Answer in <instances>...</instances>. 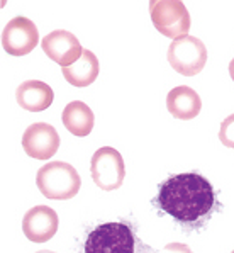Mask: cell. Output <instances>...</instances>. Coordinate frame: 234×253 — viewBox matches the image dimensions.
<instances>
[{"label": "cell", "instance_id": "obj_1", "mask_svg": "<svg viewBox=\"0 0 234 253\" xmlns=\"http://www.w3.org/2000/svg\"><path fill=\"white\" fill-rule=\"evenodd\" d=\"M155 206L187 231H198L222 208L212 184L198 172L170 175L158 187Z\"/></svg>", "mask_w": 234, "mask_h": 253}, {"label": "cell", "instance_id": "obj_2", "mask_svg": "<svg viewBox=\"0 0 234 253\" xmlns=\"http://www.w3.org/2000/svg\"><path fill=\"white\" fill-rule=\"evenodd\" d=\"M85 253H153L129 223H105L88 233Z\"/></svg>", "mask_w": 234, "mask_h": 253}, {"label": "cell", "instance_id": "obj_3", "mask_svg": "<svg viewBox=\"0 0 234 253\" xmlns=\"http://www.w3.org/2000/svg\"><path fill=\"white\" fill-rule=\"evenodd\" d=\"M39 192L51 201H66L80 192L81 178L77 169L66 162H49L38 170Z\"/></svg>", "mask_w": 234, "mask_h": 253}, {"label": "cell", "instance_id": "obj_4", "mask_svg": "<svg viewBox=\"0 0 234 253\" xmlns=\"http://www.w3.org/2000/svg\"><path fill=\"white\" fill-rule=\"evenodd\" d=\"M150 15L156 31L171 40L187 36L190 29V14L185 3L178 0H153Z\"/></svg>", "mask_w": 234, "mask_h": 253}, {"label": "cell", "instance_id": "obj_5", "mask_svg": "<svg viewBox=\"0 0 234 253\" xmlns=\"http://www.w3.org/2000/svg\"><path fill=\"white\" fill-rule=\"evenodd\" d=\"M168 61L180 75L194 77L200 73L207 63V48L195 36L178 38L168 48Z\"/></svg>", "mask_w": 234, "mask_h": 253}, {"label": "cell", "instance_id": "obj_6", "mask_svg": "<svg viewBox=\"0 0 234 253\" xmlns=\"http://www.w3.org/2000/svg\"><path fill=\"white\" fill-rule=\"evenodd\" d=\"M90 173L95 185H99L102 190L119 189L126 178V165L122 155L112 146L97 150L90 162Z\"/></svg>", "mask_w": 234, "mask_h": 253}, {"label": "cell", "instance_id": "obj_7", "mask_svg": "<svg viewBox=\"0 0 234 253\" xmlns=\"http://www.w3.org/2000/svg\"><path fill=\"white\" fill-rule=\"evenodd\" d=\"M39 42L38 27L27 17H14L2 33V46L12 56L29 54Z\"/></svg>", "mask_w": 234, "mask_h": 253}, {"label": "cell", "instance_id": "obj_8", "mask_svg": "<svg viewBox=\"0 0 234 253\" xmlns=\"http://www.w3.org/2000/svg\"><path fill=\"white\" fill-rule=\"evenodd\" d=\"M22 148L34 160H48L56 155L60 148V136L51 124L34 123L24 131Z\"/></svg>", "mask_w": 234, "mask_h": 253}, {"label": "cell", "instance_id": "obj_9", "mask_svg": "<svg viewBox=\"0 0 234 253\" xmlns=\"http://www.w3.org/2000/svg\"><path fill=\"white\" fill-rule=\"evenodd\" d=\"M41 48L46 53V56L60 65L61 68L77 63L83 54V48H81L78 38L65 29L53 31L48 36H44Z\"/></svg>", "mask_w": 234, "mask_h": 253}, {"label": "cell", "instance_id": "obj_10", "mask_svg": "<svg viewBox=\"0 0 234 253\" xmlns=\"http://www.w3.org/2000/svg\"><path fill=\"white\" fill-rule=\"evenodd\" d=\"M60 219L54 209L48 206H34L24 214L22 219V231L26 238L34 243H44L56 235Z\"/></svg>", "mask_w": 234, "mask_h": 253}, {"label": "cell", "instance_id": "obj_11", "mask_svg": "<svg viewBox=\"0 0 234 253\" xmlns=\"http://www.w3.org/2000/svg\"><path fill=\"white\" fill-rule=\"evenodd\" d=\"M17 104L26 111L41 112L46 111L53 104L54 93L48 84L41 80H27L22 82L15 92Z\"/></svg>", "mask_w": 234, "mask_h": 253}, {"label": "cell", "instance_id": "obj_12", "mask_svg": "<svg viewBox=\"0 0 234 253\" xmlns=\"http://www.w3.org/2000/svg\"><path fill=\"white\" fill-rule=\"evenodd\" d=\"M166 109L173 118L182 121H190L200 114L202 100L194 88L180 85L171 88L166 95Z\"/></svg>", "mask_w": 234, "mask_h": 253}, {"label": "cell", "instance_id": "obj_13", "mask_svg": "<svg viewBox=\"0 0 234 253\" xmlns=\"http://www.w3.org/2000/svg\"><path fill=\"white\" fill-rule=\"evenodd\" d=\"M99 72H100L99 58L90 49H83V54H81V58L77 63L61 68L65 80L78 88L92 85L97 80V77H99Z\"/></svg>", "mask_w": 234, "mask_h": 253}, {"label": "cell", "instance_id": "obj_14", "mask_svg": "<svg viewBox=\"0 0 234 253\" xmlns=\"http://www.w3.org/2000/svg\"><path fill=\"white\" fill-rule=\"evenodd\" d=\"M61 121H63L65 127L75 136H88L93 129L95 124V118H93L92 109L81 100H73L63 109L61 114Z\"/></svg>", "mask_w": 234, "mask_h": 253}, {"label": "cell", "instance_id": "obj_15", "mask_svg": "<svg viewBox=\"0 0 234 253\" xmlns=\"http://www.w3.org/2000/svg\"><path fill=\"white\" fill-rule=\"evenodd\" d=\"M219 139L224 146L234 148V114L228 116V118L221 123Z\"/></svg>", "mask_w": 234, "mask_h": 253}, {"label": "cell", "instance_id": "obj_16", "mask_svg": "<svg viewBox=\"0 0 234 253\" xmlns=\"http://www.w3.org/2000/svg\"><path fill=\"white\" fill-rule=\"evenodd\" d=\"M161 253H194L192 248L185 243H168Z\"/></svg>", "mask_w": 234, "mask_h": 253}, {"label": "cell", "instance_id": "obj_17", "mask_svg": "<svg viewBox=\"0 0 234 253\" xmlns=\"http://www.w3.org/2000/svg\"><path fill=\"white\" fill-rule=\"evenodd\" d=\"M229 75H231V79L234 82V58L231 60V63H229Z\"/></svg>", "mask_w": 234, "mask_h": 253}, {"label": "cell", "instance_id": "obj_18", "mask_svg": "<svg viewBox=\"0 0 234 253\" xmlns=\"http://www.w3.org/2000/svg\"><path fill=\"white\" fill-rule=\"evenodd\" d=\"M36 253H56V252H51V250H39Z\"/></svg>", "mask_w": 234, "mask_h": 253}, {"label": "cell", "instance_id": "obj_19", "mask_svg": "<svg viewBox=\"0 0 234 253\" xmlns=\"http://www.w3.org/2000/svg\"><path fill=\"white\" fill-rule=\"evenodd\" d=\"M231 253H234V250H233V252H231Z\"/></svg>", "mask_w": 234, "mask_h": 253}]
</instances>
